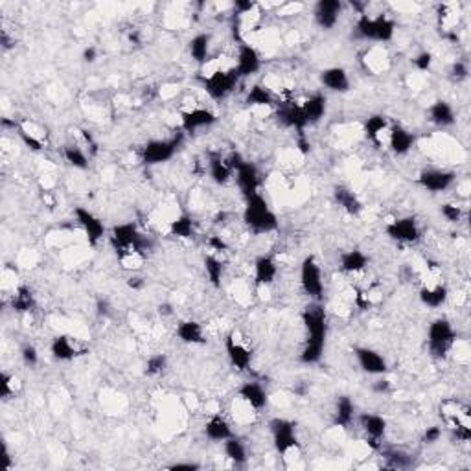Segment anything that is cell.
<instances>
[{
    "instance_id": "obj_1",
    "label": "cell",
    "mask_w": 471,
    "mask_h": 471,
    "mask_svg": "<svg viewBox=\"0 0 471 471\" xmlns=\"http://www.w3.org/2000/svg\"><path fill=\"white\" fill-rule=\"evenodd\" d=\"M305 330V341L298 359L304 364H315L323 359L327 337V315L323 302H310L301 313Z\"/></svg>"
},
{
    "instance_id": "obj_2",
    "label": "cell",
    "mask_w": 471,
    "mask_h": 471,
    "mask_svg": "<svg viewBox=\"0 0 471 471\" xmlns=\"http://www.w3.org/2000/svg\"><path fill=\"white\" fill-rule=\"evenodd\" d=\"M202 85L207 94L216 102H221L230 96L239 83V76L236 72L234 63L223 65L220 59H210L207 65H202Z\"/></svg>"
},
{
    "instance_id": "obj_3",
    "label": "cell",
    "mask_w": 471,
    "mask_h": 471,
    "mask_svg": "<svg viewBox=\"0 0 471 471\" xmlns=\"http://www.w3.org/2000/svg\"><path fill=\"white\" fill-rule=\"evenodd\" d=\"M243 223L252 234H269L278 229V217L269 207V201L256 193L252 197L245 199V208H243Z\"/></svg>"
},
{
    "instance_id": "obj_4",
    "label": "cell",
    "mask_w": 471,
    "mask_h": 471,
    "mask_svg": "<svg viewBox=\"0 0 471 471\" xmlns=\"http://www.w3.org/2000/svg\"><path fill=\"white\" fill-rule=\"evenodd\" d=\"M109 243H111L112 251L117 252V256L133 251L148 254V251L151 249L148 236L140 232L135 223L114 224L109 232Z\"/></svg>"
},
{
    "instance_id": "obj_5",
    "label": "cell",
    "mask_w": 471,
    "mask_h": 471,
    "mask_svg": "<svg viewBox=\"0 0 471 471\" xmlns=\"http://www.w3.org/2000/svg\"><path fill=\"white\" fill-rule=\"evenodd\" d=\"M355 37L370 43H391L396 33V23L391 17L379 13V15H359L357 23H355Z\"/></svg>"
},
{
    "instance_id": "obj_6",
    "label": "cell",
    "mask_w": 471,
    "mask_h": 471,
    "mask_svg": "<svg viewBox=\"0 0 471 471\" xmlns=\"http://www.w3.org/2000/svg\"><path fill=\"white\" fill-rule=\"evenodd\" d=\"M440 418L445 423L449 431L460 442H470L471 440V422H470V407L458 399H444L440 404Z\"/></svg>"
},
{
    "instance_id": "obj_7",
    "label": "cell",
    "mask_w": 471,
    "mask_h": 471,
    "mask_svg": "<svg viewBox=\"0 0 471 471\" xmlns=\"http://www.w3.org/2000/svg\"><path fill=\"white\" fill-rule=\"evenodd\" d=\"M457 342V332L448 319H435L427 330V350L435 359H445Z\"/></svg>"
},
{
    "instance_id": "obj_8",
    "label": "cell",
    "mask_w": 471,
    "mask_h": 471,
    "mask_svg": "<svg viewBox=\"0 0 471 471\" xmlns=\"http://www.w3.org/2000/svg\"><path fill=\"white\" fill-rule=\"evenodd\" d=\"M183 144V133L171 136V139H155L146 142L140 148V161L146 166H157L164 162L171 161L179 151V146Z\"/></svg>"
},
{
    "instance_id": "obj_9",
    "label": "cell",
    "mask_w": 471,
    "mask_h": 471,
    "mask_svg": "<svg viewBox=\"0 0 471 471\" xmlns=\"http://www.w3.org/2000/svg\"><path fill=\"white\" fill-rule=\"evenodd\" d=\"M301 288L311 302L324 301V280L320 264L315 256H305L301 264Z\"/></svg>"
},
{
    "instance_id": "obj_10",
    "label": "cell",
    "mask_w": 471,
    "mask_h": 471,
    "mask_svg": "<svg viewBox=\"0 0 471 471\" xmlns=\"http://www.w3.org/2000/svg\"><path fill=\"white\" fill-rule=\"evenodd\" d=\"M269 431L273 436V444L276 453L282 457H289L293 451H298V436H296V427L288 418H273L269 422Z\"/></svg>"
},
{
    "instance_id": "obj_11",
    "label": "cell",
    "mask_w": 471,
    "mask_h": 471,
    "mask_svg": "<svg viewBox=\"0 0 471 471\" xmlns=\"http://www.w3.org/2000/svg\"><path fill=\"white\" fill-rule=\"evenodd\" d=\"M224 352L229 357L230 364H232L238 372H245L251 368L252 363V348L247 345L245 337L238 332L232 330L229 335L224 337Z\"/></svg>"
},
{
    "instance_id": "obj_12",
    "label": "cell",
    "mask_w": 471,
    "mask_h": 471,
    "mask_svg": "<svg viewBox=\"0 0 471 471\" xmlns=\"http://www.w3.org/2000/svg\"><path fill=\"white\" fill-rule=\"evenodd\" d=\"M386 236L396 243H404V245H413L422 239V229L418 224L416 217L405 216L396 217L385 224Z\"/></svg>"
},
{
    "instance_id": "obj_13",
    "label": "cell",
    "mask_w": 471,
    "mask_h": 471,
    "mask_svg": "<svg viewBox=\"0 0 471 471\" xmlns=\"http://www.w3.org/2000/svg\"><path fill=\"white\" fill-rule=\"evenodd\" d=\"M74 217H76L80 229L85 234L87 243H89L90 247H96V245L107 236V227H105V223L96 216L94 212H90L89 208L76 207L74 208Z\"/></svg>"
},
{
    "instance_id": "obj_14",
    "label": "cell",
    "mask_w": 471,
    "mask_h": 471,
    "mask_svg": "<svg viewBox=\"0 0 471 471\" xmlns=\"http://www.w3.org/2000/svg\"><path fill=\"white\" fill-rule=\"evenodd\" d=\"M274 117H276L278 124H282L288 129H295L298 135L305 133V129H308V121H305L304 112H302V104L296 99L288 98L283 102H278V105L274 107Z\"/></svg>"
},
{
    "instance_id": "obj_15",
    "label": "cell",
    "mask_w": 471,
    "mask_h": 471,
    "mask_svg": "<svg viewBox=\"0 0 471 471\" xmlns=\"http://www.w3.org/2000/svg\"><path fill=\"white\" fill-rule=\"evenodd\" d=\"M436 267L429 265V273H427L426 282L422 283L420 288V302L431 310H438L442 305L448 302L449 298V289L444 282H440L438 278H433L435 276Z\"/></svg>"
},
{
    "instance_id": "obj_16",
    "label": "cell",
    "mask_w": 471,
    "mask_h": 471,
    "mask_svg": "<svg viewBox=\"0 0 471 471\" xmlns=\"http://www.w3.org/2000/svg\"><path fill=\"white\" fill-rule=\"evenodd\" d=\"M455 180H457L455 171L440 170V168H426L416 177V183L431 193L448 192L455 184Z\"/></svg>"
},
{
    "instance_id": "obj_17",
    "label": "cell",
    "mask_w": 471,
    "mask_h": 471,
    "mask_svg": "<svg viewBox=\"0 0 471 471\" xmlns=\"http://www.w3.org/2000/svg\"><path fill=\"white\" fill-rule=\"evenodd\" d=\"M357 422H359L361 431L367 435V445L374 451H379L381 449V440L386 435V423L385 418L381 414H374V413H363L357 416Z\"/></svg>"
},
{
    "instance_id": "obj_18",
    "label": "cell",
    "mask_w": 471,
    "mask_h": 471,
    "mask_svg": "<svg viewBox=\"0 0 471 471\" xmlns=\"http://www.w3.org/2000/svg\"><path fill=\"white\" fill-rule=\"evenodd\" d=\"M234 67H236V72H238L239 80L254 76V74L260 72L261 68L260 52L252 45H249V43H242V45L238 46L236 59H234Z\"/></svg>"
},
{
    "instance_id": "obj_19",
    "label": "cell",
    "mask_w": 471,
    "mask_h": 471,
    "mask_svg": "<svg viewBox=\"0 0 471 471\" xmlns=\"http://www.w3.org/2000/svg\"><path fill=\"white\" fill-rule=\"evenodd\" d=\"M50 354L58 361H74L87 354V346L72 335H58L50 345Z\"/></svg>"
},
{
    "instance_id": "obj_20",
    "label": "cell",
    "mask_w": 471,
    "mask_h": 471,
    "mask_svg": "<svg viewBox=\"0 0 471 471\" xmlns=\"http://www.w3.org/2000/svg\"><path fill=\"white\" fill-rule=\"evenodd\" d=\"M345 4L341 0H319L313 6V21L320 30H332L342 15Z\"/></svg>"
},
{
    "instance_id": "obj_21",
    "label": "cell",
    "mask_w": 471,
    "mask_h": 471,
    "mask_svg": "<svg viewBox=\"0 0 471 471\" xmlns=\"http://www.w3.org/2000/svg\"><path fill=\"white\" fill-rule=\"evenodd\" d=\"M354 357L361 370L370 376H383L389 370V363L383 357V354H379L374 348H368V346H355Z\"/></svg>"
},
{
    "instance_id": "obj_22",
    "label": "cell",
    "mask_w": 471,
    "mask_h": 471,
    "mask_svg": "<svg viewBox=\"0 0 471 471\" xmlns=\"http://www.w3.org/2000/svg\"><path fill=\"white\" fill-rule=\"evenodd\" d=\"M234 179H236V184H238L239 192L245 199L252 197L256 193H260V186H261V177H260V170L256 168V164L252 162L245 161L238 170L234 171Z\"/></svg>"
},
{
    "instance_id": "obj_23",
    "label": "cell",
    "mask_w": 471,
    "mask_h": 471,
    "mask_svg": "<svg viewBox=\"0 0 471 471\" xmlns=\"http://www.w3.org/2000/svg\"><path fill=\"white\" fill-rule=\"evenodd\" d=\"M216 120V114L207 107H192L180 112V127L184 133H190V135L197 133L199 129L214 126Z\"/></svg>"
},
{
    "instance_id": "obj_24",
    "label": "cell",
    "mask_w": 471,
    "mask_h": 471,
    "mask_svg": "<svg viewBox=\"0 0 471 471\" xmlns=\"http://www.w3.org/2000/svg\"><path fill=\"white\" fill-rule=\"evenodd\" d=\"M416 136L414 133L404 127L401 124H392L391 131H389V140H386V148L394 153L396 157H405L411 149L414 148Z\"/></svg>"
},
{
    "instance_id": "obj_25",
    "label": "cell",
    "mask_w": 471,
    "mask_h": 471,
    "mask_svg": "<svg viewBox=\"0 0 471 471\" xmlns=\"http://www.w3.org/2000/svg\"><path fill=\"white\" fill-rule=\"evenodd\" d=\"M391 120L385 114H372L368 117L363 126V133L374 146L385 148L389 140V131H391Z\"/></svg>"
},
{
    "instance_id": "obj_26",
    "label": "cell",
    "mask_w": 471,
    "mask_h": 471,
    "mask_svg": "<svg viewBox=\"0 0 471 471\" xmlns=\"http://www.w3.org/2000/svg\"><path fill=\"white\" fill-rule=\"evenodd\" d=\"M278 276V264L273 256H258L254 260V286L258 289H267Z\"/></svg>"
},
{
    "instance_id": "obj_27",
    "label": "cell",
    "mask_w": 471,
    "mask_h": 471,
    "mask_svg": "<svg viewBox=\"0 0 471 471\" xmlns=\"http://www.w3.org/2000/svg\"><path fill=\"white\" fill-rule=\"evenodd\" d=\"M238 398L243 399L249 407L254 408L256 413L267 407V404H269V394L265 391V386L258 381L243 383L238 389Z\"/></svg>"
},
{
    "instance_id": "obj_28",
    "label": "cell",
    "mask_w": 471,
    "mask_h": 471,
    "mask_svg": "<svg viewBox=\"0 0 471 471\" xmlns=\"http://www.w3.org/2000/svg\"><path fill=\"white\" fill-rule=\"evenodd\" d=\"M208 175L217 186H227L234 179V170L230 166L229 158L221 153H210L208 157Z\"/></svg>"
},
{
    "instance_id": "obj_29",
    "label": "cell",
    "mask_w": 471,
    "mask_h": 471,
    "mask_svg": "<svg viewBox=\"0 0 471 471\" xmlns=\"http://www.w3.org/2000/svg\"><path fill=\"white\" fill-rule=\"evenodd\" d=\"M361 65L367 72L383 74L391 65V59L383 46H370L361 54Z\"/></svg>"
},
{
    "instance_id": "obj_30",
    "label": "cell",
    "mask_w": 471,
    "mask_h": 471,
    "mask_svg": "<svg viewBox=\"0 0 471 471\" xmlns=\"http://www.w3.org/2000/svg\"><path fill=\"white\" fill-rule=\"evenodd\" d=\"M320 83L332 92H348L352 87L350 76L342 67L324 68L320 72Z\"/></svg>"
},
{
    "instance_id": "obj_31",
    "label": "cell",
    "mask_w": 471,
    "mask_h": 471,
    "mask_svg": "<svg viewBox=\"0 0 471 471\" xmlns=\"http://www.w3.org/2000/svg\"><path fill=\"white\" fill-rule=\"evenodd\" d=\"M368 265H370V258H368L363 251H359V249H352V251L342 252L341 258H339V269H341V273L350 274V276L364 273Z\"/></svg>"
},
{
    "instance_id": "obj_32",
    "label": "cell",
    "mask_w": 471,
    "mask_h": 471,
    "mask_svg": "<svg viewBox=\"0 0 471 471\" xmlns=\"http://www.w3.org/2000/svg\"><path fill=\"white\" fill-rule=\"evenodd\" d=\"M333 199H335L337 205H339L346 214H350V216H359L364 208L359 195L352 188L345 186V184H339V186L333 188Z\"/></svg>"
},
{
    "instance_id": "obj_33",
    "label": "cell",
    "mask_w": 471,
    "mask_h": 471,
    "mask_svg": "<svg viewBox=\"0 0 471 471\" xmlns=\"http://www.w3.org/2000/svg\"><path fill=\"white\" fill-rule=\"evenodd\" d=\"M301 104L308 126H313V124L320 121L324 118V114H326L327 99L326 96L320 94V92H313V94H310L305 99H302Z\"/></svg>"
},
{
    "instance_id": "obj_34",
    "label": "cell",
    "mask_w": 471,
    "mask_h": 471,
    "mask_svg": "<svg viewBox=\"0 0 471 471\" xmlns=\"http://www.w3.org/2000/svg\"><path fill=\"white\" fill-rule=\"evenodd\" d=\"M175 335L184 345H205L207 337H205V327L197 320H180L175 327Z\"/></svg>"
},
{
    "instance_id": "obj_35",
    "label": "cell",
    "mask_w": 471,
    "mask_h": 471,
    "mask_svg": "<svg viewBox=\"0 0 471 471\" xmlns=\"http://www.w3.org/2000/svg\"><path fill=\"white\" fill-rule=\"evenodd\" d=\"M427 114H429V121L435 124L436 127H442V129H444V127H451L455 121H457V114H455L453 105L445 102V99H436L435 104L429 107Z\"/></svg>"
},
{
    "instance_id": "obj_36",
    "label": "cell",
    "mask_w": 471,
    "mask_h": 471,
    "mask_svg": "<svg viewBox=\"0 0 471 471\" xmlns=\"http://www.w3.org/2000/svg\"><path fill=\"white\" fill-rule=\"evenodd\" d=\"M9 304H11V310L17 311V313H32L37 308V301L32 288L26 286V283L17 286V288L13 289L11 298H9Z\"/></svg>"
},
{
    "instance_id": "obj_37",
    "label": "cell",
    "mask_w": 471,
    "mask_h": 471,
    "mask_svg": "<svg viewBox=\"0 0 471 471\" xmlns=\"http://www.w3.org/2000/svg\"><path fill=\"white\" fill-rule=\"evenodd\" d=\"M205 436L212 442H224L229 440L230 436H234L232 427L227 422V418L221 416V414H212L210 418L205 423Z\"/></svg>"
},
{
    "instance_id": "obj_38",
    "label": "cell",
    "mask_w": 471,
    "mask_h": 471,
    "mask_svg": "<svg viewBox=\"0 0 471 471\" xmlns=\"http://www.w3.org/2000/svg\"><path fill=\"white\" fill-rule=\"evenodd\" d=\"M245 104L249 107H276L278 105V98L271 92L264 83H256L251 89L247 90L245 96Z\"/></svg>"
},
{
    "instance_id": "obj_39",
    "label": "cell",
    "mask_w": 471,
    "mask_h": 471,
    "mask_svg": "<svg viewBox=\"0 0 471 471\" xmlns=\"http://www.w3.org/2000/svg\"><path fill=\"white\" fill-rule=\"evenodd\" d=\"M355 420V404L350 396H339L335 401V411H333V426L335 427H350Z\"/></svg>"
},
{
    "instance_id": "obj_40",
    "label": "cell",
    "mask_w": 471,
    "mask_h": 471,
    "mask_svg": "<svg viewBox=\"0 0 471 471\" xmlns=\"http://www.w3.org/2000/svg\"><path fill=\"white\" fill-rule=\"evenodd\" d=\"M210 33H197V36H193L188 43L190 58L197 65H201V67L210 61Z\"/></svg>"
},
{
    "instance_id": "obj_41",
    "label": "cell",
    "mask_w": 471,
    "mask_h": 471,
    "mask_svg": "<svg viewBox=\"0 0 471 471\" xmlns=\"http://www.w3.org/2000/svg\"><path fill=\"white\" fill-rule=\"evenodd\" d=\"M223 449L224 457L229 458L234 466H245V464H247L249 453L247 445L243 444V440L236 438V436H230L229 440H224L223 442Z\"/></svg>"
},
{
    "instance_id": "obj_42",
    "label": "cell",
    "mask_w": 471,
    "mask_h": 471,
    "mask_svg": "<svg viewBox=\"0 0 471 471\" xmlns=\"http://www.w3.org/2000/svg\"><path fill=\"white\" fill-rule=\"evenodd\" d=\"M170 234L173 238L179 239H192L195 236V221L190 214H180L175 220L170 221V227H168Z\"/></svg>"
},
{
    "instance_id": "obj_43",
    "label": "cell",
    "mask_w": 471,
    "mask_h": 471,
    "mask_svg": "<svg viewBox=\"0 0 471 471\" xmlns=\"http://www.w3.org/2000/svg\"><path fill=\"white\" fill-rule=\"evenodd\" d=\"M61 153H63L65 161H67L72 168H76V170H89L90 155L85 151V149L81 148L80 144L63 146Z\"/></svg>"
},
{
    "instance_id": "obj_44",
    "label": "cell",
    "mask_w": 471,
    "mask_h": 471,
    "mask_svg": "<svg viewBox=\"0 0 471 471\" xmlns=\"http://www.w3.org/2000/svg\"><path fill=\"white\" fill-rule=\"evenodd\" d=\"M202 265H205V274H207V278H208V282H210L212 288L220 289L221 282H223V276H224L223 261H221L216 254H208V256H205V261H202Z\"/></svg>"
},
{
    "instance_id": "obj_45",
    "label": "cell",
    "mask_w": 471,
    "mask_h": 471,
    "mask_svg": "<svg viewBox=\"0 0 471 471\" xmlns=\"http://www.w3.org/2000/svg\"><path fill=\"white\" fill-rule=\"evenodd\" d=\"M383 457L386 460V467H391V470H407V467L413 466V457L401 451V449L383 451Z\"/></svg>"
},
{
    "instance_id": "obj_46",
    "label": "cell",
    "mask_w": 471,
    "mask_h": 471,
    "mask_svg": "<svg viewBox=\"0 0 471 471\" xmlns=\"http://www.w3.org/2000/svg\"><path fill=\"white\" fill-rule=\"evenodd\" d=\"M146 256L148 254H142V252L133 251V252H126V254L117 256V260L124 271L136 273V271L142 269V265H144V261H146Z\"/></svg>"
},
{
    "instance_id": "obj_47",
    "label": "cell",
    "mask_w": 471,
    "mask_h": 471,
    "mask_svg": "<svg viewBox=\"0 0 471 471\" xmlns=\"http://www.w3.org/2000/svg\"><path fill=\"white\" fill-rule=\"evenodd\" d=\"M166 368H168V355L166 354H153V355H149L148 361H146L144 372H146V376H149V377H157L166 372Z\"/></svg>"
},
{
    "instance_id": "obj_48",
    "label": "cell",
    "mask_w": 471,
    "mask_h": 471,
    "mask_svg": "<svg viewBox=\"0 0 471 471\" xmlns=\"http://www.w3.org/2000/svg\"><path fill=\"white\" fill-rule=\"evenodd\" d=\"M0 389H2V398H13L21 391V379L15 374L2 372L0 374Z\"/></svg>"
},
{
    "instance_id": "obj_49",
    "label": "cell",
    "mask_w": 471,
    "mask_h": 471,
    "mask_svg": "<svg viewBox=\"0 0 471 471\" xmlns=\"http://www.w3.org/2000/svg\"><path fill=\"white\" fill-rule=\"evenodd\" d=\"M440 214L444 217L445 221L449 223H460L464 217V208L455 205V202H444L442 207H440Z\"/></svg>"
},
{
    "instance_id": "obj_50",
    "label": "cell",
    "mask_w": 471,
    "mask_h": 471,
    "mask_svg": "<svg viewBox=\"0 0 471 471\" xmlns=\"http://www.w3.org/2000/svg\"><path fill=\"white\" fill-rule=\"evenodd\" d=\"M470 76V67H467L466 61H455L449 68V77L455 81V83H460V81L467 80Z\"/></svg>"
},
{
    "instance_id": "obj_51",
    "label": "cell",
    "mask_w": 471,
    "mask_h": 471,
    "mask_svg": "<svg viewBox=\"0 0 471 471\" xmlns=\"http://www.w3.org/2000/svg\"><path fill=\"white\" fill-rule=\"evenodd\" d=\"M433 63H435V58H433L431 52H427V50H423V52H420V54L416 55V58L413 59V65L416 70H420V72H429L433 67Z\"/></svg>"
},
{
    "instance_id": "obj_52",
    "label": "cell",
    "mask_w": 471,
    "mask_h": 471,
    "mask_svg": "<svg viewBox=\"0 0 471 471\" xmlns=\"http://www.w3.org/2000/svg\"><path fill=\"white\" fill-rule=\"evenodd\" d=\"M21 359H23V363L26 364V367H37V364H39V350H37L33 345H24L23 348H21Z\"/></svg>"
},
{
    "instance_id": "obj_53",
    "label": "cell",
    "mask_w": 471,
    "mask_h": 471,
    "mask_svg": "<svg viewBox=\"0 0 471 471\" xmlns=\"http://www.w3.org/2000/svg\"><path fill=\"white\" fill-rule=\"evenodd\" d=\"M18 136H21V140H23L24 144L32 149V151H40V149H43V140L37 135H32V133H28V131L18 127Z\"/></svg>"
},
{
    "instance_id": "obj_54",
    "label": "cell",
    "mask_w": 471,
    "mask_h": 471,
    "mask_svg": "<svg viewBox=\"0 0 471 471\" xmlns=\"http://www.w3.org/2000/svg\"><path fill=\"white\" fill-rule=\"evenodd\" d=\"M442 433H444V429H442L440 426L427 427L426 431H423V435H422V442H423V444H427V445L436 444V442L442 438Z\"/></svg>"
},
{
    "instance_id": "obj_55",
    "label": "cell",
    "mask_w": 471,
    "mask_h": 471,
    "mask_svg": "<svg viewBox=\"0 0 471 471\" xmlns=\"http://www.w3.org/2000/svg\"><path fill=\"white\" fill-rule=\"evenodd\" d=\"M207 245L214 252H227V251H229V243L224 242L223 236H217V234H214V236H210V238L207 239Z\"/></svg>"
},
{
    "instance_id": "obj_56",
    "label": "cell",
    "mask_w": 471,
    "mask_h": 471,
    "mask_svg": "<svg viewBox=\"0 0 471 471\" xmlns=\"http://www.w3.org/2000/svg\"><path fill=\"white\" fill-rule=\"evenodd\" d=\"M80 133H81V140H83V144H85V148L89 149V155H96V153H98V142L94 140L92 133L87 129H80Z\"/></svg>"
},
{
    "instance_id": "obj_57",
    "label": "cell",
    "mask_w": 471,
    "mask_h": 471,
    "mask_svg": "<svg viewBox=\"0 0 471 471\" xmlns=\"http://www.w3.org/2000/svg\"><path fill=\"white\" fill-rule=\"evenodd\" d=\"M96 313H98V317H104V319L111 317L112 313L111 302H109L107 298H98V301H96Z\"/></svg>"
},
{
    "instance_id": "obj_58",
    "label": "cell",
    "mask_w": 471,
    "mask_h": 471,
    "mask_svg": "<svg viewBox=\"0 0 471 471\" xmlns=\"http://www.w3.org/2000/svg\"><path fill=\"white\" fill-rule=\"evenodd\" d=\"M392 389V383L389 379H377L372 383V392L374 394H389Z\"/></svg>"
},
{
    "instance_id": "obj_59",
    "label": "cell",
    "mask_w": 471,
    "mask_h": 471,
    "mask_svg": "<svg viewBox=\"0 0 471 471\" xmlns=\"http://www.w3.org/2000/svg\"><path fill=\"white\" fill-rule=\"evenodd\" d=\"M127 288L133 289V291H142V289L146 288V280L142 278V276H139V274H131L129 278H127Z\"/></svg>"
},
{
    "instance_id": "obj_60",
    "label": "cell",
    "mask_w": 471,
    "mask_h": 471,
    "mask_svg": "<svg viewBox=\"0 0 471 471\" xmlns=\"http://www.w3.org/2000/svg\"><path fill=\"white\" fill-rule=\"evenodd\" d=\"M99 58V52L96 46H87L85 50H83V54H81V59L85 61V63H96Z\"/></svg>"
},
{
    "instance_id": "obj_61",
    "label": "cell",
    "mask_w": 471,
    "mask_h": 471,
    "mask_svg": "<svg viewBox=\"0 0 471 471\" xmlns=\"http://www.w3.org/2000/svg\"><path fill=\"white\" fill-rule=\"evenodd\" d=\"M296 148L301 149L302 155H308V153H310L311 144H310V140L305 139L304 133H301V135H298V139H296Z\"/></svg>"
},
{
    "instance_id": "obj_62",
    "label": "cell",
    "mask_w": 471,
    "mask_h": 471,
    "mask_svg": "<svg viewBox=\"0 0 471 471\" xmlns=\"http://www.w3.org/2000/svg\"><path fill=\"white\" fill-rule=\"evenodd\" d=\"M199 464H195V462H177V464H171L170 467H168V470H173V471H183V470H186V471H195V470H199Z\"/></svg>"
},
{
    "instance_id": "obj_63",
    "label": "cell",
    "mask_w": 471,
    "mask_h": 471,
    "mask_svg": "<svg viewBox=\"0 0 471 471\" xmlns=\"http://www.w3.org/2000/svg\"><path fill=\"white\" fill-rule=\"evenodd\" d=\"M0 45L4 50H11L15 46V39H11L8 30H0Z\"/></svg>"
},
{
    "instance_id": "obj_64",
    "label": "cell",
    "mask_w": 471,
    "mask_h": 471,
    "mask_svg": "<svg viewBox=\"0 0 471 471\" xmlns=\"http://www.w3.org/2000/svg\"><path fill=\"white\" fill-rule=\"evenodd\" d=\"M158 313L164 315V317H170V315H173V305L164 302V304L158 305Z\"/></svg>"
}]
</instances>
